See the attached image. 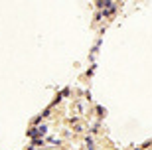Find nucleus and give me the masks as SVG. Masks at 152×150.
<instances>
[{"mask_svg":"<svg viewBox=\"0 0 152 150\" xmlns=\"http://www.w3.org/2000/svg\"><path fill=\"white\" fill-rule=\"evenodd\" d=\"M97 8H99V10H103L101 14H99L101 18H103V16H111V14H115V10H117V6H115L111 0H99Z\"/></svg>","mask_w":152,"mask_h":150,"instance_id":"nucleus-1","label":"nucleus"},{"mask_svg":"<svg viewBox=\"0 0 152 150\" xmlns=\"http://www.w3.org/2000/svg\"><path fill=\"white\" fill-rule=\"evenodd\" d=\"M45 130H47V127H38L36 130H32L30 134H32V136H42V134H45Z\"/></svg>","mask_w":152,"mask_h":150,"instance_id":"nucleus-2","label":"nucleus"},{"mask_svg":"<svg viewBox=\"0 0 152 150\" xmlns=\"http://www.w3.org/2000/svg\"><path fill=\"white\" fill-rule=\"evenodd\" d=\"M85 148H87V150H93V140H91V138L87 140V144H85Z\"/></svg>","mask_w":152,"mask_h":150,"instance_id":"nucleus-3","label":"nucleus"}]
</instances>
